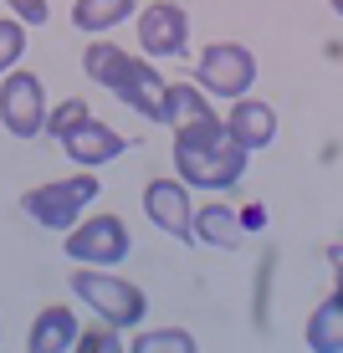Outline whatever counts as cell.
I'll return each instance as SVG.
<instances>
[{
	"mask_svg": "<svg viewBox=\"0 0 343 353\" xmlns=\"http://www.w3.org/2000/svg\"><path fill=\"white\" fill-rule=\"evenodd\" d=\"M88 113H92V108H88V97H67V103L46 108V133H52V139H62V133H72V128H77Z\"/></svg>",
	"mask_w": 343,
	"mask_h": 353,
	"instance_id": "21",
	"label": "cell"
},
{
	"mask_svg": "<svg viewBox=\"0 0 343 353\" xmlns=\"http://www.w3.org/2000/svg\"><path fill=\"white\" fill-rule=\"evenodd\" d=\"M97 194H103V185L92 179V169H77L72 179H46V185L26 190L21 194V210H26L41 230H72Z\"/></svg>",
	"mask_w": 343,
	"mask_h": 353,
	"instance_id": "3",
	"label": "cell"
},
{
	"mask_svg": "<svg viewBox=\"0 0 343 353\" xmlns=\"http://www.w3.org/2000/svg\"><path fill=\"white\" fill-rule=\"evenodd\" d=\"M21 57H26V26L16 16H0V77L21 67Z\"/></svg>",
	"mask_w": 343,
	"mask_h": 353,
	"instance_id": "20",
	"label": "cell"
},
{
	"mask_svg": "<svg viewBox=\"0 0 343 353\" xmlns=\"http://www.w3.org/2000/svg\"><path fill=\"white\" fill-rule=\"evenodd\" d=\"M124 62H128V52L118 41H108V36H92L88 52H82V72H88V82H97V88H108Z\"/></svg>",
	"mask_w": 343,
	"mask_h": 353,
	"instance_id": "16",
	"label": "cell"
},
{
	"mask_svg": "<svg viewBox=\"0 0 343 353\" xmlns=\"http://www.w3.org/2000/svg\"><path fill=\"white\" fill-rule=\"evenodd\" d=\"M272 272H277V251L262 256V272H256V327H266V297H272Z\"/></svg>",
	"mask_w": 343,
	"mask_h": 353,
	"instance_id": "22",
	"label": "cell"
},
{
	"mask_svg": "<svg viewBox=\"0 0 343 353\" xmlns=\"http://www.w3.org/2000/svg\"><path fill=\"white\" fill-rule=\"evenodd\" d=\"M256 82V57L251 46L241 41H210L200 52V62H195V88H200L205 97H246Z\"/></svg>",
	"mask_w": 343,
	"mask_h": 353,
	"instance_id": "4",
	"label": "cell"
},
{
	"mask_svg": "<svg viewBox=\"0 0 343 353\" xmlns=\"http://www.w3.org/2000/svg\"><path fill=\"white\" fill-rule=\"evenodd\" d=\"M128 353H195L200 343H195V333L190 327H144V333H133Z\"/></svg>",
	"mask_w": 343,
	"mask_h": 353,
	"instance_id": "18",
	"label": "cell"
},
{
	"mask_svg": "<svg viewBox=\"0 0 343 353\" xmlns=\"http://www.w3.org/2000/svg\"><path fill=\"white\" fill-rule=\"evenodd\" d=\"M190 230H195V241H200V246H215V251H236L241 241H246L236 210H231V205H220V200L200 205V210L190 215Z\"/></svg>",
	"mask_w": 343,
	"mask_h": 353,
	"instance_id": "13",
	"label": "cell"
},
{
	"mask_svg": "<svg viewBox=\"0 0 343 353\" xmlns=\"http://www.w3.org/2000/svg\"><path fill=\"white\" fill-rule=\"evenodd\" d=\"M46 82L36 77V72H21L10 67L6 77H0V123H6L10 139H36V133H46Z\"/></svg>",
	"mask_w": 343,
	"mask_h": 353,
	"instance_id": "6",
	"label": "cell"
},
{
	"mask_svg": "<svg viewBox=\"0 0 343 353\" xmlns=\"http://www.w3.org/2000/svg\"><path fill=\"white\" fill-rule=\"evenodd\" d=\"M10 6V16L21 21V26H46V21H52V6H46V0H6Z\"/></svg>",
	"mask_w": 343,
	"mask_h": 353,
	"instance_id": "23",
	"label": "cell"
},
{
	"mask_svg": "<svg viewBox=\"0 0 343 353\" xmlns=\"http://www.w3.org/2000/svg\"><path fill=\"white\" fill-rule=\"evenodd\" d=\"M169 133H175V174L185 179L190 190L226 194V190H236L241 179H246L251 154L231 139V128L220 123V113L195 118V123H179Z\"/></svg>",
	"mask_w": 343,
	"mask_h": 353,
	"instance_id": "1",
	"label": "cell"
},
{
	"mask_svg": "<svg viewBox=\"0 0 343 353\" xmlns=\"http://www.w3.org/2000/svg\"><path fill=\"white\" fill-rule=\"evenodd\" d=\"M338 52H343V41H338V36H328V41H323V57H328V62H338Z\"/></svg>",
	"mask_w": 343,
	"mask_h": 353,
	"instance_id": "25",
	"label": "cell"
},
{
	"mask_svg": "<svg viewBox=\"0 0 343 353\" xmlns=\"http://www.w3.org/2000/svg\"><path fill=\"white\" fill-rule=\"evenodd\" d=\"M144 215H149L154 230H164V236L185 241V246H195V230H190V185L185 179H149L144 185Z\"/></svg>",
	"mask_w": 343,
	"mask_h": 353,
	"instance_id": "9",
	"label": "cell"
},
{
	"mask_svg": "<svg viewBox=\"0 0 343 353\" xmlns=\"http://www.w3.org/2000/svg\"><path fill=\"white\" fill-rule=\"evenodd\" d=\"M77 343V312L67 307V302H52V307H41L26 327V348L31 353H72Z\"/></svg>",
	"mask_w": 343,
	"mask_h": 353,
	"instance_id": "12",
	"label": "cell"
},
{
	"mask_svg": "<svg viewBox=\"0 0 343 353\" xmlns=\"http://www.w3.org/2000/svg\"><path fill=\"white\" fill-rule=\"evenodd\" d=\"M133 10H139V0H72V26L88 36H108L124 21H133Z\"/></svg>",
	"mask_w": 343,
	"mask_h": 353,
	"instance_id": "14",
	"label": "cell"
},
{
	"mask_svg": "<svg viewBox=\"0 0 343 353\" xmlns=\"http://www.w3.org/2000/svg\"><path fill=\"white\" fill-rule=\"evenodd\" d=\"M72 297L82 302V307H92L97 323H113L133 333L144 318H149V297H144L139 282H128V276H113L108 266H72Z\"/></svg>",
	"mask_w": 343,
	"mask_h": 353,
	"instance_id": "2",
	"label": "cell"
},
{
	"mask_svg": "<svg viewBox=\"0 0 343 353\" xmlns=\"http://www.w3.org/2000/svg\"><path fill=\"white\" fill-rule=\"evenodd\" d=\"M220 123L231 128V139L246 154H256V149H266V143L277 139V108L246 92V97H231V113L220 118Z\"/></svg>",
	"mask_w": 343,
	"mask_h": 353,
	"instance_id": "11",
	"label": "cell"
},
{
	"mask_svg": "<svg viewBox=\"0 0 343 353\" xmlns=\"http://www.w3.org/2000/svg\"><path fill=\"white\" fill-rule=\"evenodd\" d=\"M118 348H124V327H113V323L77 327V343H72V353H118Z\"/></svg>",
	"mask_w": 343,
	"mask_h": 353,
	"instance_id": "19",
	"label": "cell"
},
{
	"mask_svg": "<svg viewBox=\"0 0 343 353\" xmlns=\"http://www.w3.org/2000/svg\"><path fill=\"white\" fill-rule=\"evenodd\" d=\"M108 92L124 108H133L139 118H149V123H164V113H169V82L159 77L154 57H128L118 67V77L108 82Z\"/></svg>",
	"mask_w": 343,
	"mask_h": 353,
	"instance_id": "8",
	"label": "cell"
},
{
	"mask_svg": "<svg viewBox=\"0 0 343 353\" xmlns=\"http://www.w3.org/2000/svg\"><path fill=\"white\" fill-rule=\"evenodd\" d=\"M0 338H6V323H0Z\"/></svg>",
	"mask_w": 343,
	"mask_h": 353,
	"instance_id": "27",
	"label": "cell"
},
{
	"mask_svg": "<svg viewBox=\"0 0 343 353\" xmlns=\"http://www.w3.org/2000/svg\"><path fill=\"white\" fill-rule=\"evenodd\" d=\"M57 143H62V154H67V159L77 164V169H103V164H113L118 154H128V143H133V139H124L118 128L97 123V118L88 113L77 128H72V133H62Z\"/></svg>",
	"mask_w": 343,
	"mask_h": 353,
	"instance_id": "10",
	"label": "cell"
},
{
	"mask_svg": "<svg viewBox=\"0 0 343 353\" xmlns=\"http://www.w3.org/2000/svg\"><path fill=\"white\" fill-rule=\"evenodd\" d=\"M62 251L77 266H118V261H128L133 236H128L124 215H92V221H77L72 230H62Z\"/></svg>",
	"mask_w": 343,
	"mask_h": 353,
	"instance_id": "5",
	"label": "cell"
},
{
	"mask_svg": "<svg viewBox=\"0 0 343 353\" xmlns=\"http://www.w3.org/2000/svg\"><path fill=\"white\" fill-rule=\"evenodd\" d=\"M308 353H338L343 348V292L333 287L323 302L313 307V318H308Z\"/></svg>",
	"mask_w": 343,
	"mask_h": 353,
	"instance_id": "15",
	"label": "cell"
},
{
	"mask_svg": "<svg viewBox=\"0 0 343 353\" xmlns=\"http://www.w3.org/2000/svg\"><path fill=\"white\" fill-rule=\"evenodd\" d=\"M328 10H343V0H328Z\"/></svg>",
	"mask_w": 343,
	"mask_h": 353,
	"instance_id": "26",
	"label": "cell"
},
{
	"mask_svg": "<svg viewBox=\"0 0 343 353\" xmlns=\"http://www.w3.org/2000/svg\"><path fill=\"white\" fill-rule=\"evenodd\" d=\"M210 97H205L195 82H169V113H164V128H179V123H195V118H210Z\"/></svg>",
	"mask_w": 343,
	"mask_h": 353,
	"instance_id": "17",
	"label": "cell"
},
{
	"mask_svg": "<svg viewBox=\"0 0 343 353\" xmlns=\"http://www.w3.org/2000/svg\"><path fill=\"white\" fill-rule=\"evenodd\" d=\"M133 31H139V52L144 57H185L190 52V16L175 0H154V6L133 10Z\"/></svg>",
	"mask_w": 343,
	"mask_h": 353,
	"instance_id": "7",
	"label": "cell"
},
{
	"mask_svg": "<svg viewBox=\"0 0 343 353\" xmlns=\"http://www.w3.org/2000/svg\"><path fill=\"white\" fill-rule=\"evenodd\" d=\"M236 221H241V230H246V236H262V230H266V205H262V200L241 205V210H236Z\"/></svg>",
	"mask_w": 343,
	"mask_h": 353,
	"instance_id": "24",
	"label": "cell"
}]
</instances>
